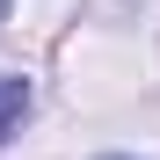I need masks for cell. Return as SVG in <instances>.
Masks as SVG:
<instances>
[{
    "mask_svg": "<svg viewBox=\"0 0 160 160\" xmlns=\"http://www.w3.org/2000/svg\"><path fill=\"white\" fill-rule=\"evenodd\" d=\"M22 117H29V80H15V73H0V146L22 131Z\"/></svg>",
    "mask_w": 160,
    "mask_h": 160,
    "instance_id": "6da1fadb",
    "label": "cell"
},
{
    "mask_svg": "<svg viewBox=\"0 0 160 160\" xmlns=\"http://www.w3.org/2000/svg\"><path fill=\"white\" fill-rule=\"evenodd\" d=\"M102 160H131V153H102Z\"/></svg>",
    "mask_w": 160,
    "mask_h": 160,
    "instance_id": "7a4b0ae2",
    "label": "cell"
}]
</instances>
